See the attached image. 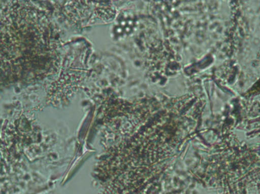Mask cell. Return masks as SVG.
Segmentation results:
<instances>
[]
</instances>
